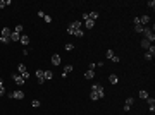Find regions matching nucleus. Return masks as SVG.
Instances as JSON below:
<instances>
[{
	"instance_id": "nucleus-38",
	"label": "nucleus",
	"mask_w": 155,
	"mask_h": 115,
	"mask_svg": "<svg viewBox=\"0 0 155 115\" xmlns=\"http://www.w3.org/2000/svg\"><path fill=\"white\" fill-rule=\"evenodd\" d=\"M2 95H5V88H4V86H0V96H2Z\"/></svg>"
},
{
	"instance_id": "nucleus-28",
	"label": "nucleus",
	"mask_w": 155,
	"mask_h": 115,
	"mask_svg": "<svg viewBox=\"0 0 155 115\" xmlns=\"http://www.w3.org/2000/svg\"><path fill=\"white\" fill-rule=\"evenodd\" d=\"M83 34H85V33H83L81 29H76V31H74V36H78V38H83Z\"/></svg>"
},
{
	"instance_id": "nucleus-23",
	"label": "nucleus",
	"mask_w": 155,
	"mask_h": 115,
	"mask_svg": "<svg viewBox=\"0 0 155 115\" xmlns=\"http://www.w3.org/2000/svg\"><path fill=\"white\" fill-rule=\"evenodd\" d=\"M90 98H91L93 101H97V100H100V98H98V95L95 93V91H91V93H90Z\"/></svg>"
},
{
	"instance_id": "nucleus-39",
	"label": "nucleus",
	"mask_w": 155,
	"mask_h": 115,
	"mask_svg": "<svg viewBox=\"0 0 155 115\" xmlns=\"http://www.w3.org/2000/svg\"><path fill=\"white\" fill-rule=\"evenodd\" d=\"M0 86H4V79L2 77H0Z\"/></svg>"
},
{
	"instance_id": "nucleus-13",
	"label": "nucleus",
	"mask_w": 155,
	"mask_h": 115,
	"mask_svg": "<svg viewBox=\"0 0 155 115\" xmlns=\"http://www.w3.org/2000/svg\"><path fill=\"white\" fill-rule=\"evenodd\" d=\"M43 76H45V81H50L54 77V72L52 70H43Z\"/></svg>"
},
{
	"instance_id": "nucleus-10",
	"label": "nucleus",
	"mask_w": 155,
	"mask_h": 115,
	"mask_svg": "<svg viewBox=\"0 0 155 115\" xmlns=\"http://www.w3.org/2000/svg\"><path fill=\"white\" fill-rule=\"evenodd\" d=\"M69 28L72 29V31H76V29H81V21H74V22H71V24H69Z\"/></svg>"
},
{
	"instance_id": "nucleus-1",
	"label": "nucleus",
	"mask_w": 155,
	"mask_h": 115,
	"mask_svg": "<svg viewBox=\"0 0 155 115\" xmlns=\"http://www.w3.org/2000/svg\"><path fill=\"white\" fill-rule=\"evenodd\" d=\"M143 34H145V40H146V41H150V43H153V41H155L153 31L148 28V26H143Z\"/></svg>"
},
{
	"instance_id": "nucleus-22",
	"label": "nucleus",
	"mask_w": 155,
	"mask_h": 115,
	"mask_svg": "<svg viewBox=\"0 0 155 115\" xmlns=\"http://www.w3.org/2000/svg\"><path fill=\"white\" fill-rule=\"evenodd\" d=\"M146 52H148V53H150L152 57H153V55H155V47H153V43H152V45L148 47V50H146Z\"/></svg>"
},
{
	"instance_id": "nucleus-31",
	"label": "nucleus",
	"mask_w": 155,
	"mask_h": 115,
	"mask_svg": "<svg viewBox=\"0 0 155 115\" xmlns=\"http://www.w3.org/2000/svg\"><path fill=\"white\" fill-rule=\"evenodd\" d=\"M43 21H45L47 24H50V22H52V16H47V14H45V17H43Z\"/></svg>"
},
{
	"instance_id": "nucleus-24",
	"label": "nucleus",
	"mask_w": 155,
	"mask_h": 115,
	"mask_svg": "<svg viewBox=\"0 0 155 115\" xmlns=\"http://www.w3.org/2000/svg\"><path fill=\"white\" fill-rule=\"evenodd\" d=\"M135 33H143V26H141V24H136L135 26Z\"/></svg>"
},
{
	"instance_id": "nucleus-30",
	"label": "nucleus",
	"mask_w": 155,
	"mask_h": 115,
	"mask_svg": "<svg viewBox=\"0 0 155 115\" xmlns=\"http://www.w3.org/2000/svg\"><path fill=\"white\" fill-rule=\"evenodd\" d=\"M0 43H2V45H7V43H10V38H2V36H0Z\"/></svg>"
},
{
	"instance_id": "nucleus-7",
	"label": "nucleus",
	"mask_w": 155,
	"mask_h": 115,
	"mask_svg": "<svg viewBox=\"0 0 155 115\" xmlns=\"http://www.w3.org/2000/svg\"><path fill=\"white\" fill-rule=\"evenodd\" d=\"M35 76H36V79H38V84H43V83H45V76H43V70H36V72H35Z\"/></svg>"
},
{
	"instance_id": "nucleus-15",
	"label": "nucleus",
	"mask_w": 155,
	"mask_h": 115,
	"mask_svg": "<svg viewBox=\"0 0 155 115\" xmlns=\"http://www.w3.org/2000/svg\"><path fill=\"white\" fill-rule=\"evenodd\" d=\"M17 70H19V74H26V72H28V67H26L24 64H19V65H17Z\"/></svg>"
},
{
	"instance_id": "nucleus-27",
	"label": "nucleus",
	"mask_w": 155,
	"mask_h": 115,
	"mask_svg": "<svg viewBox=\"0 0 155 115\" xmlns=\"http://www.w3.org/2000/svg\"><path fill=\"white\" fill-rule=\"evenodd\" d=\"M64 50H66V52H71V50H74V45H72V43H67V45L64 47Z\"/></svg>"
},
{
	"instance_id": "nucleus-12",
	"label": "nucleus",
	"mask_w": 155,
	"mask_h": 115,
	"mask_svg": "<svg viewBox=\"0 0 155 115\" xmlns=\"http://www.w3.org/2000/svg\"><path fill=\"white\" fill-rule=\"evenodd\" d=\"M19 40H21V34H19V33H14V31L10 33V41H19Z\"/></svg>"
},
{
	"instance_id": "nucleus-36",
	"label": "nucleus",
	"mask_w": 155,
	"mask_h": 115,
	"mask_svg": "<svg viewBox=\"0 0 155 115\" xmlns=\"http://www.w3.org/2000/svg\"><path fill=\"white\" fill-rule=\"evenodd\" d=\"M145 58H146V60H152V58H153V57H152V55H150V53L146 52V53H145Z\"/></svg>"
},
{
	"instance_id": "nucleus-34",
	"label": "nucleus",
	"mask_w": 155,
	"mask_h": 115,
	"mask_svg": "<svg viewBox=\"0 0 155 115\" xmlns=\"http://www.w3.org/2000/svg\"><path fill=\"white\" fill-rule=\"evenodd\" d=\"M31 105L35 106V108H38V106H40V100H33V101H31Z\"/></svg>"
},
{
	"instance_id": "nucleus-19",
	"label": "nucleus",
	"mask_w": 155,
	"mask_h": 115,
	"mask_svg": "<svg viewBox=\"0 0 155 115\" xmlns=\"http://www.w3.org/2000/svg\"><path fill=\"white\" fill-rule=\"evenodd\" d=\"M88 16H90V19H91V21H97V19H98V12H97V10H93V12H90Z\"/></svg>"
},
{
	"instance_id": "nucleus-33",
	"label": "nucleus",
	"mask_w": 155,
	"mask_h": 115,
	"mask_svg": "<svg viewBox=\"0 0 155 115\" xmlns=\"http://www.w3.org/2000/svg\"><path fill=\"white\" fill-rule=\"evenodd\" d=\"M105 57H107V58H112V57H114V52H112V50H107Z\"/></svg>"
},
{
	"instance_id": "nucleus-9",
	"label": "nucleus",
	"mask_w": 155,
	"mask_h": 115,
	"mask_svg": "<svg viewBox=\"0 0 155 115\" xmlns=\"http://www.w3.org/2000/svg\"><path fill=\"white\" fill-rule=\"evenodd\" d=\"M146 103H148V108H150V112H153V110H155V100L148 96V98H146Z\"/></svg>"
},
{
	"instance_id": "nucleus-32",
	"label": "nucleus",
	"mask_w": 155,
	"mask_h": 115,
	"mask_svg": "<svg viewBox=\"0 0 155 115\" xmlns=\"http://www.w3.org/2000/svg\"><path fill=\"white\" fill-rule=\"evenodd\" d=\"M146 5H148V7H152V9H155V0H148V2H146Z\"/></svg>"
},
{
	"instance_id": "nucleus-18",
	"label": "nucleus",
	"mask_w": 155,
	"mask_h": 115,
	"mask_svg": "<svg viewBox=\"0 0 155 115\" xmlns=\"http://www.w3.org/2000/svg\"><path fill=\"white\" fill-rule=\"evenodd\" d=\"M22 45H28L29 43V38H28V34H21V40H19Z\"/></svg>"
},
{
	"instance_id": "nucleus-29",
	"label": "nucleus",
	"mask_w": 155,
	"mask_h": 115,
	"mask_svg": "<svg viewBox=\"0 0 155 115\" xmlns=\"http://www.w3.org/2000/svg\"><path fill=\"white\" fill-rule=\"evenodd\" d=\"M133 103H135V98H127V100H126V103H124V105H126V106H131V105H133Z\"/></svg>"
},
{
	"instance_id": "nucleus-4",
	"label": "nucleus",
	"mask_w": 155,
	"mask_h": 115,
	"mask_svg": "<svg viewBox=\"0 0 155 115\" xmlns=\"http://www.w3.org/2000/svg\"><path fill=\"white\" fill-rule=\"evenodd\" d=\"M12 79H14V83L17 84V86H22L26 81H24V77L21 76V74H12Z\"/></svg>"
},
{
	"instance_id": "nucleus-8",
	"label": "nucleus",
	"mask_w": 155,
	"mask_h": 115,
	"mask_svg": "<svg viewBox=\"0 0 155 115\" xmlns=\"http://www.w3.org/2000/svg\"><path fill=\"white\" fill-rule=\"evenodd\" d=\"M150 21H152V17H150V16H141V17H140V24H141V26H148V22H150Z\"/></svg>"
},
{
	"instance_id": "nucleus-35",
	"label": "nucleus",
	"mask_w": 155,
	"mask_h": 115,
	"mask_svg": "<svg viewBox=\"0 0 155 115\" xmlns=\"http://www.w3.org/2000/svg\"><path fill=\"white\" fill-rule=\"evenodd\" d=\"M110 60H112V62H116V64H117V62H121V58L117 57V55H114V57L110 58Z\"/></svg>"
},
{
	"instance_id": "nucleus-3",
	"label": "nucleus",
	"mask_w": 155,
	"mask_h": 115,
	"mask_svg": "<svg viewBox=\"0 0 155 115\" xmlns=\"http://www.w3.org/2000/svg\"><path fill=\"white\" fill-rule=\"evenodd\" d=\"M7 96H9L10 100H22V98H24V91H22V89H16V91L9 93Z\"/></svg>"
},
{
	"instance_id": "nucleus-20",
	"label": "nucleus",
	"mask_w": 155,
	"mask_h": 115,
	"mask_svg": "<svg viewBox=\"0 0 155 115\" xmlns=\"http://www.w3.org/2000/svg\"><path fill=\"white\" fill-rule=\"evenodd\" d=\"M140 45H141V48H146V50H148V47H150L152 43H150V41H146V40L143 38V40H141V43H140Z\"/></svg>"
},
{
	"instance_id": "nucleus-6",
	"label": "nucleus",
	"mask_w": 155,
	"mask_h": 115,
	"mask_svg": "<svg viewBox=\"0 0 155 115\" xmlns=\"http://www.w3.org/2000/svg\"><path fill=\"white\" fill-rule=\"evenodd\" d=\"M10 33H12L10 28L5 26V28H2V31H0V36H2V38H10Z\"/></svg>"
},
{
	"instance_id": "nucleus-14",
	"label": "nucleus",
	"mask_w": 155,
	"mask_h": 115,
	"mask_svg": "<svg viewBox=\"0 0 155 115\" xmlns=\"http://www.w3.org/2000/svg\"><path fill=\"white\" fill-rule=\"evenodd\" d=\"M85 77H86V79H93V77H95V70L88 69L86 72H85Z\"/></svg>"
},
{
	"instance_id": "nucleus-5",
	"label": "nucleus",
	"mask_w": 155,
	"mask_h": 115,
	"mask_svg": "<svg viewBox=\"0 0 155 115\" xmlns=\"http://www.w3.org/2000/svg\"><path fill=\"white\" fill-rule=\"evenodd\" d=\"M50 62H52V65H60V62H62V60H60V55H59V53H54L52 58H50Z\"/></svg>"
},
{
	"instance_id": "nucleus-16",
	"label": "nucleus",
	"mask_w": 155,
	"mask_h": 115,
	"mask_svg": "<svg viewBox=\"0 0 155 115\" xmlns=\"http://www.w3.org/2000/svg\"><path fill=\"white\" fill-rule=\"evenodd\" d=\"M109 81H110V84H117V81H119V77H117L116 74H110V76H109Z\"/></svg>"
},
{
	"instance_id": "nucleus-21",
	"label": "nucleus",
	"mask_w": 155,
	"mask_h": 115,
	"mask_svg": "<svg viewBox=\"0 0 155 115\" xmlns=\"http://www.w3.org/2000/svg\"><path fill=\"white\" fill-rule=\"evenodd\" d=\"M7 5H10V0H0V9L7 7Z\"/></svg>"
},
{
	"instance_id": "nucleus-37",
	"label": "nucleus",
	"mask_w": 155,
	"mask_h": 115,
	"mask_svg": "<svg viewBox=\"0 0 155 115\" xmlns=\"http://www.w3.org/2000/svg\"><path fill=\"white\" fill-rule=\"evenodd\" d=\"M38 16L41 17V19H43V17H45V12H43V10H38Z\"/></svg>"
},
{
	"instance_id": "nucleus-17",
	"label": "nucleus",
	"mask_w": 155,
	"mask_h": 115,
	"mask_svg": "<svg viewBox=\"0 0 155 115\" xmlns=\"http://www.w3.org/2000/svg\"><path fill=\"white\" fill-rule=\"evenodd\" d=\"M85 26H86V29H91L93 26H95V21H91V19H86V21H85Z\"/></svg>"
},
{
	"instance_id": "nucleus-2",
	"label": "nucleus",
	"mask_w": 155,
	"mask_h": 115,
	"mask_svg": "<svg viewBox=\"0 0 155 115\" xmlns=\"http://www.w3.org/2000/svg\"><path fill=\"white\" fill-rule=\"evenodd\" d=\"M91 91H95V93H97V95H98V98H100V100H102V98L105 96V91H104V86H102L100 83H97V84H93V86H91Z\"/></svg>"
},
{
	"instance_id": "nucleus-25",
	"label": "nucleus",
	"mask_w": 155,
	"mask_h": 115,
	"mask_svg": "<svg viewBox=\"0 0 155 115\" xmlns=\"http://www.w3.org/2000/svg\"><path fill=\"white\" fill-rule=\"evenodd\" d=\"M140 98H143V100H146V98H148V93H146L145 89H141V91H140Z\"/></svg>"
},
{
	"instance_id": "nucleus-26",
	"label": "nucleus",
	"mask_w": 155,
	"mask_h": 115,
	"mask_svg": "<svg viewBox=\"0 0 155 115\" xmlns=\"http://www.w3.org/2000/svg\"><path fill=\"white\" fill-rule=\"evenodd\" d=\"M22 29H24V28H22V24H17L16 29H14V33H19V34H21V33H22Z\"/></svg>"
},
{
	"instance_id": "nucleus-11",
	"label": "nucleus",
	"mask_w": 155,
	"mask_h": 115,
	"mask_svg": "<svg viewBox=\"0 0 155 115\" xmlns=\"http://www.w3.org/2000/svg\"><path fill=\"white\" fill-rule=\"evenodd\" d=\"M72 69H74V67H72L71 64H69V65H66V67H64V72H62V77H66L69 72H72Z\"/></svg>"
}]
</instances>
